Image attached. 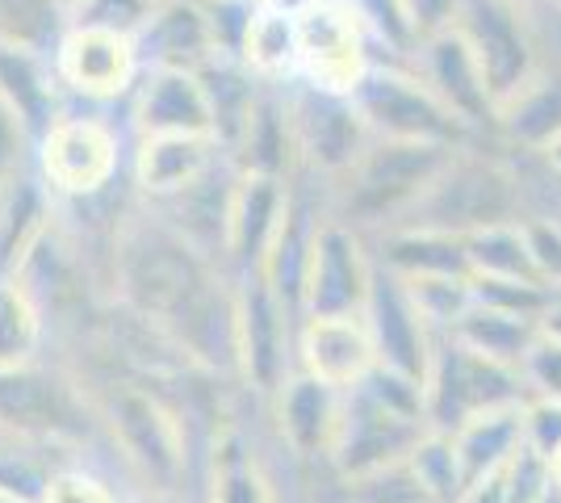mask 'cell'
<instances>
[{
  "mask_svg": "<svg viewBox=\"0 0 561 503\" xmlns=\"http://www.w3.org/2000/svg\"><path fill=\"white\" fill-rule=\"evenodd\" d=\"M202 503H280L256 441L239 420H222L202 461Z\"/></svg>",
  "mask_w": 561,
  "mask_h": 503,
  "instance_id": "obj_24",
  "label": "cell"
},
{
  "mask_svg": "<svg viewBox=\"0 0 561 503\" xmlns=\"http://www.w3.org/2000/svg\"><path fill=\"white\" fill-rule=\"evenodd\" d=\"M524 240L533 252L537 277L561 294V222L558 218H524Z\"/></svg>",
  "mask_w": 561,
  "mask_h": 503,
  "instance_id": "obj_42",
  "label": "cell"
},
{
  "mask_svg": "<svg viewBox=\"0 0 561 503\" xmlns=\"http://www.w3.org/2000/svg\"><path fill=\"white\" fill-rule=\"evenodd\" d=\"M348 500L352 503H445V500H436V495H427L407 466L348 487Z\"/></svg>",
  "mask_w": 561,
  "mask_h": 503,
  "instance_id": "obj_41",
  "label": "cell"
},
{
  "mask_svg": "<svg viewBox=\"0 0 561 503\" xmlns=\"http://www.w3.org/2000/svg\"><path fill=\"white\" fill-rule=\"evenodd\" d=\"M0 101L25 122V130L38 139L50 122L68 110L64 84L55 76L50 50L0 43Z\"/></svg>",
  "mask_w": 561,
  "mask_h": 503,
  "instance_id": "obj_28",
  "label": "cell"
},
{
  "mask_svg": "<svg viewBox=\"0 0 561 503\" xmlns=\"http://www.w3.org/2000/svg\"><path fill=\"white\" fill-rule=\"evenodd\" d=\"M453 445H457V457L466 466V479H491V475H503V466L515 457V449L524 445V403L519 408H499V411H482L466 420L457 432H448Z\"/></svg>",
  "mask_w": 561,
  "mask_h": 503,
  "instance_id": "obj_30",
  "label": "cell"
},
{
  "mask_svg": "<svg viewBox=\"0 0 561 503\" xmlns=\"http://www.w3.org/2000/svg\"><path fill=\"white\" fill-rule=\"evenodd\" d=\"M348 503H352V500H348Z\"/></svg>",
  "mask_w": 561,
  "mask_h": 503,
  "instance_id": "obj_56",
  "label": "cell"
},
{
  "mask_svg": "<svg viewBox=\"0 0 561 503\" xmlns=\"http://www.w3.org/2000/svg\"><path fill=\"white\" fill-rule=\"evenodd\" d=\"M377 47L348 0H323L298 18V80L331 93H352L374 68Z\"/></svg>",
  "mask_w": 561,
  "mask_h": 503,
  "instance_id": "obj_13",
  "label": "cell"
},
{
  "mask_svg": "<svg viewBox=\"0 0 561 503\" xmlns=\"http://www.w3.org/2000/svg\"><path fill=\"white\" fill-rule=\"evenodd\" d=\"M457 147L445 144H402V139H374L356 156V164L328 185L331 218L356 227L360 236H386L402 227L420 206L427 185Z\"/></svg>",
  "mask_w": 561,
  "mask_h": 503,
  "instance_id": "obj_3",
  "label": "cell"
},
{
  "mask_svg": "<svg viewBox=\"0 0 561 503\" xmlns=\"http://www.w3.org/2000/svg\"><path fill=\"white\" fill-rule=\"evenodd\" d=\"M524 378L533 386V395L545 399H561V340L540 328V340L533 353L524 357Z\"/></svg>",
  "mask_w": 561,
  "mask_h": 503,
  "instance_id": "obj_45",
  "label": "cell"
},
{
  "mask_svg": "<svg viewBox=\"0 0 561 503\" xmlns=\"http://www.w3.org/2000/svg\"><path fill=\"white\" fill-rule=\"evenodd\" d=\"M50 64L64 84L68 105H84V110L126 105L142 80L139 43L130 34L96 30V25L68 22V30L50 50Z\"/></svg>",
  "mask_w": 561,
  "mask_h": 503,
  "instance_id": "obj_11",
  "label": "cell"
},
{
  "mask_svg": "<svg viewBox=\"0 0 561 503\" xmlns=\"http://www.w3.org/2000/svg\"><path fill=\"white\" fill-rule=\"evenodd\" d=\"M227 156L243 172H264V176H280V181H294L302 172L285 84H264L260 89L256 105H252V114H248Z\"/></svg>",
  "mask_w": 561,
  "mask_h": 503,
  "instance_id": "obj_26",
  "label": "cell"
},
{
  "mask_svg": "<svg viewBox=\"0 0 561 503\" xmlns=\"http://www.w3.org/2000/svg\"><path fill=\"white\" fill-rule=\"evenodd\" d=\"M285 96H289V114H294L302 172L319 176L323 185L344 176L356 164V156L374 144L352 93H331V89L294 80V84H285Z\"/></svg>",
  "mask_w": 561,
  "mask_h": 503,
  "instance_id": "obj_12",
  "label": "cell"
},
{
  "mask_svg": "<svg viewBox=\"0 0 561 503\" xmlns=\"http://www.w3.org/2000/svg\"><path fill=\"white\" fill-rule=\"evenodd\" d=\"M50 315L25 277H0V374L47 361Z\"/></svg>",
  "mask_w": 561,
  "mask_h": 503,
  "instance_id": "obj_29",
  "label": "cell"
},
{
  "mask_svg": "<svg viewBox=\"0 0 561 503\" xmlns=\"http://www.w3.org/2000/svg\"><path fill=\"white\" fill-rule=\"evenodd\" d=\"M239 64L264 84H294L298 80V18L260 9L243 34Z\"/></svg>",
  "mask_w": 561,
  "mask_h": 503,
  "instance_id": "obj_31",
  "label": "cell"
},
{
  "mask_svg": "<svg viewBox=\"0 0 561 503\" xmlns=\"http://www.w3.org/2000/svg\"><path fill=\"white\" fill-rule=\"evenodd\" d=\"M0 432L64 449L68 441H84L96 428L93 403L80 386V374L55 369L47 361L30 369H4L0 374Z\"/></svg>",
  "mask_w": 561,
  "mask_h": 503,
  "instance_id": "obj_8",
  "label": "cell"
},
{
  "mask_svg": "<svg viewBox=\"0 0 561 503\" xmlns=\"http://www.w3.org/2000/svg\"><path fill=\"white\" fill-rule=\"evenodd\" d=\"M524 4H533V9H537V4H545V0H524Z\"/></svg>",
  "mask_w": 561,
  "mask_h": 503,
  "instance_id": "obj_54",
  "label": "cell"
},
{
  "mask_svg": "<svg viewBox=\"0 0 561 503\" xmlns=\"http://www.w3.org/2000/svg\"><path fill=\"white\" fill-rule=\"evenodd\" d=\"M374 273L377 256L369 252V236L328 215L306 268L302 315H360Z\"/></svg>",
  "mask_w": 561,
  "mask_h": 503,
  "instance_id": "obj_14",
  "label": "cell"
},
{
  "mask_svg": "<svg viewBox=\"0 0 561 503\" xmlns=\"http://www.w3.org/2000/svg\"><path fill=\"white\" fill-rule=\"evenodd\" d=\"M540 503H561V491H558V487H549V495H545Z\"/></svg>",
  "mask_w": 561,
  "mask_h": 503,
  "instance_id": "obj_51",
  "label": "cell"
},
{
  "mask_svg": "<svg viewBox=\"0 0 561 503\" xmlns=\"http://www.w3.org/2000/svg\"><path fill=\"white\" fill-rule=\"evenodd\" d=\"M537 156H540V164L549 168V172H553V176H558V181H561V135H553L549 144L540 147Z\"/></svg>",
  "mask_w": 561,
  "mask_h": 503,
  "instance_id": "obj_48",
  "label": "cell"
},
{
  "mask_svg": "<svg viewBox=\"0 0 561 503\" xmlns=\"http://www.w3.org/2000/svg\"><path fill=\"white\" fill-rule=\"evenodd\" d=\"M427 432L432 420L420 378L377 365L365 382L344 390V415L328 457L331 475L344 487H356L386 470H398L420 449Z\"/></svg>",
  "mask_w": 561,
  "mask_h": 503,
  "instance_id": "obj_2",
  "label": "cell"
},
{
  "mask_svg": "<svg viewBox=\"0 0 561 503\" xmlns=\"http://www.w3.org/2000/svg\"><path fill=\"white\" fill-rule=\"evenodd\" d=\"M298 369L335 390H352L377 369V348L365 315H302L298 319Z\"/></svg>",
  "mask_w": 561,
  "mask_h": 503,
  "instance_id": "obj_19",
  "label": "cell"
},
{
  "mask_svg": "<svg viewBox=\"0 0 561 503\" xmlns=\"http://www.w3.org/2000/svg\"><path fill=\"white\" fill-rule=\"evenodd\" d=\"M545 332L558 335V340H561V298L553 302V307H549V315H545Z\"/></svg>",
  "mask_w": 561,
  "mask_h": 503,
  "instance_id": "obj_49",
  "label": "cell"
},
{
  "mask_svg": "<svg viewBox=\"0 0 561 503\" xmlns=\"http://www.w3.org/2000/svg\"><path fill=\"white\" fill-rule=\"evenodd\" d=\"M298 369V315L280 302L273 286L248 273L234 282V382L260 408Z\"/></svg>",
  "mask_w": 561,
  "mask_h": 503,
  "instance_id": "obj_9",
  "label": "cell"
},
{
  "mask_svg": "<svg viewBox=\"0 0 561 503\" xmlns=\"http://www.w3.org/2000/svg\"><path fill=\"white\" fill-rule=\"evenodd\" d=\"M466 256L473 277H528V282H540L537 268H533L528 240H524V218L466 236Z\"/></svg>",
  "mask_w": 561,
  "mask_h": 503,
  "instance_id": "obj_33",
  "label": "cell"
},
{
  "mask_svg": "<svg viewBox=\"0 0 561 503\" xmlns=\"http://www.w3.org/2000/svg\"><path fill=\"white\" fill-rule=\"evenodd\" d=\"M289 190H294V181L239 168L231 197V227H227V268L234 277L260 273V264L277 240L280 218L289 210Z\"/></svg>",
  "mask_w": 561,
  "mask_h": 503,
  "instance_id": "obj_21",
  "label": "cell"
},
{
  "mask_svg": "<svg viewBox=\"0 0 561 503\" xmlns=\"http://www.w3.org/2000/svg\"><path fill=\"white\" fill-rule=\"evenodd\" d=\"M540 328H545L540 319L499 311V307H486V302H473L466 319L448 335H457L461 344L486 353V357L507 361V365H519V369H524V357L533 353V344L540 340Z\"/></svg>",
  "mask_w": 561,
  "mask_h": 503,
  "instance_id": "obj_32",
  "label": "cell"
},
{
  "mask_svg": "<svg viewBox=\"0 0 561 503\" xmlns=\"http://www.w3.org/2000/svg\"><path fill=\"white\" fill-rule=\"evenodd\" d=\"M38 503H126V500L114 491V482L101 479L96 470L80 466V461H59L50 470Z\"/></svg>",
  "mask_w": 561,
  "mask_h": 503,
  "instance_id": "obj_38",
  "label": "cell"
},
{
  "mask_svg": "<svg viewBox=\"0 0 561 503\" xmlns=\"http://www.w3.org/2000/svg\"><path fill=\"white\" fill-rule=\"evenodd\" d=\"M34 172L59 206L89 202L130 181V130L105 118V110L68 105L34 139Z\"/></svg>",
  "mask_w": 561,
  "mask_h": 503,
  "instance_id": "obj_4",
  "label": "cell"
},
{
  "mask_svg": "<svg viewBox=\"0 0 561 503\" xmlns=\"http://www.w3.org/2000/svg\"><path fill=\"white\" fill-rule=\"evenodd\" d=\"M553 487H558V491H561V454L553 457Z\"/></svg>",
  "mask_w": 561,
  "mask_h": 503,
  "instance_id": "obj_50",
  "label": "cell"
},
{
  "mask_svg": "<svg viewBox=\"0 0 561 503\" xmlns=\"http://www.w3.org/2000/svg\"><path fill=\"white\" fill-rule=\"evenodd\" d=\"M234 181H239V164H234L231 156H222L188 190H181L176 197L160 202V206H151V210L164 222H172L193 248H202L206 256L227 264V227H231Z\"/></svg>",
  "mask_w": 561,
  "mask_h": 503,
  "instance_id": "obj_22",
  "label": "cell"
},
{
  "mask_svg": "<svg viewBox=\"0 0 561 503\" xmlns=\"http://www.w3.org/2000/svg\"><path fill=\"white\" fill-rule=\"evenodd\" d=\"M160 0H71V22L96 25V30H117V34H139L147 18L156 13Z\"/></svg>",
  "mask_w": 561,
  "mask_h": 503,
  "instance_id": "obj_39",
  "label": "cell"
},
{
  "mask_svg": "<svg viewBox=\"0 0 561 503\" xmlns=\"http://www.w3.org/2000/svg\"><path fill=\"white\" fill-rule=\"evenodd\" d=\"M68 13H71V0H68Z\"/></svg>",
  "mask_w": 561,
  "mask_h": 503,
  "instance_id": "obj_55",
  "label": "cell"
},
{
  "mask_svg": "<svg viewBox=\"0 0 561 503\" xmlns=\"http://www.w3.org/2000/svg\"><path fill=\"white\" fill-rule=\"evenodd\" d=\"M352 101H356L374 139L445 147H461L478 139L466 122L407 68V59H377L365 72V80L352 89Z\"/></svg>",
  "mask_w": 561,
  "mask_h": 503,
  "instance_id": "obj_7",
  "label": "cell"
},
{
  "mask_svg": "<svg viewBox=\"0 0 561 503\" xmlns=\"http://www.w3.org/2000/svg\"><path fill=\"white\" fill-rule=\"evenodd\" d=\"M222 156L227 147L214 135H139L130 139V190L147 206H160L188 190Z\"/></svg>",
  "mask_w": 561,
  "mask_h": 503,
  "instance_id": "obj_20",
  "label": "cell"
},
{
  "mask_svg": "<svg viewBox=\"0 0 561 503\" xmlns=\"http://www.w3.org/2000/svg\"><path fill=\"white\" fill-rule=\"evenodd\" d=\"M68 22V0H0V43L55 50Z\"/></svg>",
  "mask_w": 561,
  "mask_h": 503,
  "instance_id": "obj_34",
  "label": "cell"
},
{
  "mask_svg": "<svg viewBox=\"0 0 561 503\" xmlns=\"http://www.w3.org/2000/svg\"><path fill=\"white\" fill-rule=\"evenodd\" d=\"M126 130H130V139H139V135H214V110L202 72L142 68L139 89L126 101Z\"/></svg>",
  "mask_w": 561,
  "mask_h": 503,
  "instance_id": "obj_18",
  "label": "cell"
},
{
  "mask_svg": "<svg viewBox=\"0 0 561 503\" xmlns=\"http://www.w3.org/2000/svg\"><path fill=\"white\" fill-rule=\"evenodd\" d=\"M30 164H34V135H30L25 122L0 101V190Z\"/></svg>",
  "mask_w": 561,
  "mask_h": 503,
  "instance_id": "obj_44",
  "label": "cell"
},
{
  "mask_svg": "<svg viewBox=\"0 0 561 503\" xmlns=\"http://www.w3.org/2000/svg\"><path fill=\"white\" fill-rule=\"evenodd\" d=\"M142 68H185L202 72L218 59L214 25L206 13V0H160L139 34Z\"/></svg>",
  "mask_w": 561,
  "mask_h": 503,
  "instance_id": "obj_23",
  "label": "cell"
},
{
  "mask_svg": "<svg viewBox=\"0 0 561 503\" xmlns=\"http://www.w3.org/2000/svg\"><path fill=\"white\" fill-rule=\"evenodd\" d=\"M524 445L549 461L561 454V399L533 395L524 403Z\"/></svg>",
  "mask_w": 561,
  "mask_h": 503,
  "instance_id": "obj_43",
  "label": "cell"
},
{
  "mask_svg": "<svg viewBox=\"0 0 561 503\" xmlns=\"http://www.w3.org/2000/svg\"><path fill=\"white\" fill-rule=\"evenodd\" d=\"M264 411L285 454L298 461H328L340 432V415H344V390L319 382L306 369H294L277 395L264 403Z\"/></svg>",
  "mask_w": 561,
  "mask_h": 503,
  "instance_id": "obj_17",
  "label": "cell"
},
{
  "mask_svg": "<svg viewBox=\"0 0 561 503\" xmlns=\"http://www.w3.org/2000/svg\"><path fill=\"white\" fill-rule=\"evenodd\" d=\"M360 315H365L369 335H374L377 365L398 369V374L423 382L427 365H432V353H436V332L427 328V319L415 307L407 282L381 261H377L374 286H369V298H365V311Z\"/></svg>",
  "mask_w": 561,
  "mask_h": 503,
  "instance_id": "obj_16",
  "label": "cell"
},
{
  "mask_svg": "<svg viewBox=\"0 0 561 503\" xmlns=\"http://www.w3.org/2000/svg\"><path fill=\"white\" fill-rule=\"evenodd\" d=\"M260 9H273V13H285V18H302L306 9L323 4V0H256Z\"/></svg>",
  "mask_w": 561,
  "mask_h": 503,
  "instance_id": "obj_47",
  "label": "cell"
},
{
  "mask_svg": "<svg viewBox=\"0 0 561 503\" xmlns=\"http://www.w3.org/2000/svg\"><path fill=\"white\" fill-rule=\"evenodd\" d=\"M407 470L415 475L427 495H436V500L445 503H457L466 495V466H461V457H457V445H453V436L448 432H427L420 441V449L407 457Z\"/></svg>",
  "mask_w": 561,
  "mask_h": 503,
  "instance_id": "obj_36",
  "label": "cell"
},
{
  "mask_svg": "<svg viewBox=\"0 0 561 503\" xmlns=\"http://www.w3.org/2000/svg\"><path fill=\"white\" fill-rule=\"evenodd\" d=\"M59 222V202L43 185L34 164L22 168L0 190V277H22L30 256L43 248Z\"/></svg>",
  "mask_w": 561,
  "mask_h": 503,
  "instance_id": "obj_25",
  "label": "cell"
},
{
  "mask_svg": "<svg viewBox=\"0 0 561 503\" xmlns=\"http://www.w3.org/2000/svg\"><path fill=\"white\" fill-rule=\"evenodd\" d=\"M407 68L420 76L423 84L440 96L473 135H494L491 84H486V76L478 68L469 43L453 25L420 38V43L411 47V55H407Z\"/></svg>",
  "mask_w": 561,
  "mask_h": 503,
  "instance_id": "obj_15",
  "label": "cell"
},
{
  "mask_svg": "<svg viewBox=\"0 0 561 503\" xmlns=\"http://www.w3.org/2000/svg\"><path fill=\"white\" fill-rule=\"evenodd\" d=\"M453 30L469 43L478 68L486 76L494 110H499V101H507L528 76L537 72L549 55L537 9L524 0H466Z\"/></svg>",
  "mask_w": 561,
  "mask_h": 503,
  "instance_id": "obj_10",
  "label": "cell"
},
{
  "mask_svg": "<svg viewBox=\"0 0 561 503\" xmlns=\"http://www.w3.org/2000/svg\"><path fill=\"white\" fill-rule=\"evenodd\" d=\"M0 503H25V500H18V495H9V491H0Z\"/></svg>",
  "mask_w": 561,
  "mask_h": 503,
  "instance_id": "obj_52",
  "label": "cell"
},
{
  "mask_svg": "<svg viewBox=\"0 0 561 503\" xmlns=\"http://www.w3.org/2000/svg\"><path fill=\"white\" fill-rule=\"evenodd\" d=\"M553 487V461L540 457L537 449L519 445L515 457L503 466V491H507V503H540Z\"/></svg>",
  "mask_w": 561,
  "mask_h": 503,
  "instance_id": "obj_40",
  "label": "cell"
},
{
  "mask_svg": "<svg viewBox=\"0 0 561 503\" xmlns=\"http://www.w3.org/2000/svg\"><path fill=\"white\" fill-rule=\"evenodd\" d=\"M80 374V386L93 403L96 428L110 441L122 470L139 482L142 495L185 500L193 479V445H188V408L160 382H147L122 369Z\"/></svg>",
  "mask_w": 561,
  "mask_h": 503,
  "instance_id": "obj_1",
  "label": "cell"
},
{
  "mask_svg": "<svg viewBox=\"0 0 561 503\" xmlns=\"http://www.w3.org/2000/svg\"><path fill=\"white\" fill-rule=\"evenodd\" d=\"M545 9H553V13H561V0H545Z\"/></svg>",
  "mask_w": 561,
  "mask_h": 503,
  "instance_id": "obj_53",
  "label": "cell"
},
{
  "mask_svg": "<svg viewBox=\"0 0 561 503\" xmlns=\"http://www.w3.org/2000/svg\"><path fill=\"white\" fill-rule=\"evenodd\" d=\"M420 315L427 319V328L440 335H448L461 319L469 315V307L478 302L473 294V277H457V273H436V277H402Z\"/></svg>",
  "mask_w": 561,
  "mask_h": 503,
  "instance_id": "obj_35",
  "label": "cell"
},
{
  "mask_svg": "<svg viewBox=\"0 0 561 503\" xmlns=\"http://www.w3.org/2000/svg\"><path fill=\"white\" fill-rule=\"evenodd\" d=\"M553 135H561V55L549 50L537 72L528 76L507 101H499L494 139L524 147V151L537 156Z\"/></svg>",
  "mask_w": 561,
  "mask_h": 503,
  "instance_id": "obj_27",
  "label": "cell"
},
{
  "mask_svg": "<svg viewBox=\"0 0 561 503\" xmlns=\"http://www.w3.org/2000/svg\"><path fill=\"white\" fill-rule=\"evenodd\" d=\"M524 206V181L507 160H499L491 151L473 144H461L436 172V181L427 185L420 206L402 227H427V231H445V236H473L486 227L519 222Z\"/></svg>",
  "mask_w": 561,
  "mask_h": 503,
  "instance_id": "obj_5",
  "label": "cell"
},
{
  "mask_svg": "<svg viewBox=\"0 0 561 503\" xmlns=\"http://www.w3.org/2000/svg\"><path fill=\"white\" fill-rule=\"evenodd\" d=\"M423 399H427V420L436 432H457L466 420L482 411L519 408L533 399V386L519 365L494 361L478 348L461 344L457 335H440L436 353L423 378Z\"/></svg>",
  "mask_w": 561,
  "mask_h": 503,
  "instance_id": "obj_6",
  "label": "cell"
},
{
  "mask_svg": "<svg viewBox=\"0 0 561 503\" xmlns=\"http://www.w3.org/2000/svg\"><path fill=\"white\" fill-rule=\"evenodd\" d=\"M461 4H466V0H407V13H411L415 34H420V38H427V34L448 30V25L457 22Z\"/></svg>",
  "mask_w": 561,
  "mask_h": 503,
  "instance_id": "obj_46",
  "label": "cell"
},
{
  "mask_svg": "<svg viewBox=\"0 0 561 503\" xmlns=\"http://www.w3.org/2000/svg\"><path fill=\"white\" fill-rule=\"evenodd\" d=\"M352 13L365 22L374 47L381 50V59H407L411 47L420 43L411 13H407V0H348Z\"/></svg>",
  "mask_w": 561,
  "mask_h": 503,
  "instance_id": "obj_37",
  "label": "cell"
}]
</instances>
